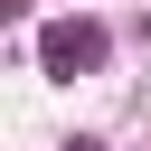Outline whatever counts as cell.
I'll list each match as a JSON object with an SVG mask.
<instances>
[{"mask_svg": "<svg viewBox=\"0 0 151 151\" xmlns=\"http://www.w3.org/2000/svg\"><path fill=\"white\" fill-rule=\"evenodd\" d=\"M66 151H104V142H85V132H76V142H66Z\"/></svg>", "mask_w": 151, "mask_h": 151, "instance_id": "7a4b0ae2", "label": "cell"}, {"mask_svg": "<svg viewBox=\"0 0 151 151\" xmlns=\"http://www.w3.org/2000/svg\"><path fill=\"white\" fill-rule=\"evenodd\" d=\"M104 57H113V28L104 19H47L38 28V66L47 76H94Z\"/></svg>", "mask_w": 151, "mask_h": 151, "instance_id": "6da1fadb", "label": "cell"}]
</instances>
